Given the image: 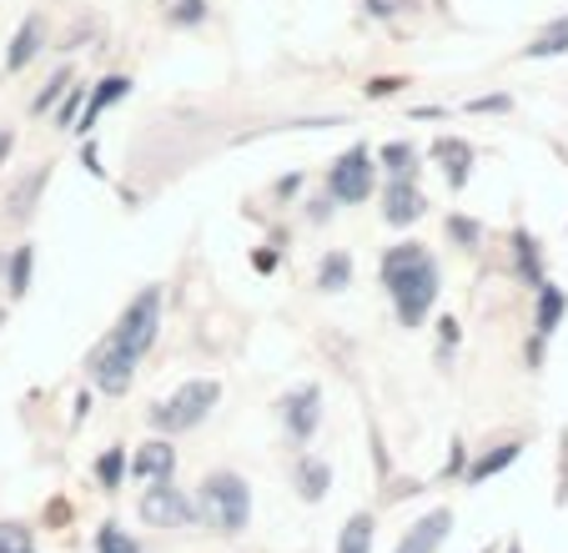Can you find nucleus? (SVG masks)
<instances>
[{
    "instance_id": "6",
    "label": "nucleus",
    "mask_w": 568,
    "mask_h": 553,
    "mask_svg": "<svg viewBox=\"0 0 568 553\" xmlns=\"http://www.w3.org/2000/svg\"><path fill=\"white\" fill-rule=\"evenodd\" d=\"M136 352H126L116 338H101L97 348L87 352V378H91V388L97 393H106V398H126V388L136 383Z\"/></svg>"
},
{
    "instance_id": "34",
    "label": "nucleus",
    "mask_w": 568,
    "mask_h": 553,
    "mask_svg": "<svg viewBox=\"0 0 568 553\" xmlns=\"http://www.w3.org/2000/svg\"><path fill=\"white\" fill-rule=\"evenodd\" d=\"M397 86H408V81H397V76H373V81H367V97H393Z\"/></svg>"
},
{
    "instance_id": "37",
    "label": "nucleus",
    "mask_w": 568,
    "mask_h": 553,
    "mask_svg": "<svg viewBox=\"0 0 568 553\" xmlns=\"http://www.w3.org/2000/svg\"><path fill=\"white\" fill-rule=\"evenodd\" d=\"M363 6H367L373 16H393V0H363Z\"/></svg>"
},
{
    "instance_id": "35",
    "label": "nucleus",
    "mask_w": 568,
    "mask_h": 553,
    "mask_svg": "<svg viewBox=\"0 0 568 553\" xmlns=\"http://www.w3.org/2000/svg\"><path fill=\"white\" fill-rule=\"evenodd\" d=\"M297 187H302V177L292 171V177H282V181H277V197H297Z\"/></svg>"
},
{
    "instance_id": "32",
    "label": "nucleus",
    "mask_w": 568,
    "mask_h": 553,
    "mask_svg": "<svg viewBox=\"0 0 568 553\" xmlns=\"http://www.w3.org/2000/svg\"><path fill=\"white\" fill-rule=\"evenodd\" d=\"M438 338H443V352H438V358L448 362L453 348H458V338H463V332H458V318H443V322H438Z\"/></svg>"
},
{
    "instance_id": "25",
    "label": "nucleus",
    "mask_w": 568,
    "mask_h": 553,
    "mask_svg": "<svg viewBox=\"0 0 568 553\" xmlns=\"http://www.w3.org/2000/svg\"><path fill=\"white\" fill-rule=\"evenodd\" d=\"M514 252H518V276H524L528 288L544 282V262H538V242L528 232H514Z\"/></svg>"
},
{
    "instance_id": "2",
    "label": "nucleus",
    "mask_w": 568,
    "mask_h": 553,
    "mask_svg": "<svg viewBox=\"0 0 568 553\" xmlns=\"http://www.w3.org/2000/svg\"><path fill=\"white\" fill-rule=\"evenodd\" d=\"M196 519H206V529L222 533V539H236V533L252 523V489L242 473L216 469L202 479L196 489Z\"/></svg>"
},
{
    "instance_id": "16",
    "label": "nucleus",
    "mask_w": 568,
    "mask_h": 553,
    "mask_svg": "<svg viewBox=\"0 0 568 553\" xmlns=\"http://www.w3.org/2000/svg\"><path fill=\"white\" fill-rule=\"evenodd\" d=\"M564 312H568V292L554 288V282L544 276V282L534 288V332L538 338H554L558 322H564Z\"/></svg>"
},
{
    "instance_id": "38",
    "label": "nucleus",
    "mask_w": 568,
    "mask_h": 553,
    "mask_svg": "<svg viewBox=\"0 0 568 553\" xmlns=\"http://www.w3.org/2000/svg\"><path fill=\"white\" fill-rule=\"evenodd\" d=\"M252 262H257V272H272V267H277V257H272V252H257Z\"/></svg>"
},
{
    "instance_id": "19",
    "label": "nucleus",
    "mask_w": 568,
    "mask_h": 553,
    "mask_svg": "<svg viewBox=\"0 0 568 553\" xmlns=\"http://www.w3.org/2000/svg\"><path fill=\"white\" fill-rule=\"evenodd\" d=\"M0 272H6V292H11V298H26V292H31V272H36V247L21 242L11 257H6Z\"/></svg>"
},
{
    "instance_id": "36",
    "label": "nucleus",
    "mask_w": 568,
    "mask_h": 553,
    "mask_svg": "<svg viewBox=\"0 0 568 553\" xmlns=\"http://www.w3.org/2000/svg\"><path fill=\"white\" fill-rule=\"evenodd\" d=\"M312 222H322V217H333V197H322V202H312Z\"/></svg>"
},
{
    "instance_id": "12",
    "label": "nucleus",
    "mask_w": 568,
    "mask_h": 553,
    "mask_svg": "<svg viewBox=\"0 0 568 553\" xmlns=\"http://www.w3.org/2000/svg\"><path fill=\"white\" fill-rule=\"evenodd\" d=\"M126 97H131V76H101V81L91 86V101L81 107V117H75L71 131H91L111 107H116V101H126Z\"/></svg>"
},
{
    "instance_id": "3",
    "label": "nucleus",
    "mask_w": 568,
    "mask_h": 553,
    "mask_svg": "<svg viewBox=\"0 0 568 553\" xmlns=\"http://www.w3.org/2000/svg\"><path fill=\"white\" fill-rule=\"evenodd\" d=\"M222 403V383L216 378H186L182 388H176L166 403H156L151 408V428L156 433H166V438H176V433H192V428H202L206 418H212V408Z\"/></svg>"
},
{
    "instance_id": "8",
    "label": "nucleus",
    "mask_w": 568,
    "mask_h": 553,
    "mask_svg": "<svg viewBox=\"0 0 568 553\" xmlns=\"http://www.w3.org/2000/svg\"><path fill=\"white\" fill-rule=\"evenodd\" d=\"M277 413H282V428H287L292 443H307V438L322 428V388L302 383V388H292V393H282Z\"/></svg>"
},
{
    "instance_id": "9",
    "label": "nucleus",
    "mask_w": 568,
    "mask_h": 553,
    "mask_svg": "<svg viewBox=\"0 0 568 553\" xmlns=\"http://www.w3.org/2000/svg\"><path fill=\"white\" fill-rule=\"evenodd\" d=\"M428 212V197H423L418 177H387L383 187V222L387 227H413Z\"/></svg>"
},
{
    "instance_id": "33",
    "label": "nucleus",
    "mask_w": 568,
    "mask_h": 553,
    "mask_svg": "<svg viewBox=\"0 0 568 553\" xmlns=\"http://www.w3.org/2000/svg\"><path fill=\"white\" fill-rule=\"evenodd\" d=\"M508 107H514V101H508V97H473V101H468V111H473V117H488V111H494V117H498V111H508Z\"/></svg>"
},
{
    "instance_id": "31",
    "label": "nucleus",
    "mask_w": 568,
    "mask_h": 553,
    "mask_svg": "<svg viewBox=\"0 0 568 553\" xmlns=\"http://www.w3.org/2000/svg\"><path fill=\"white\" fill-rule=\"evenodd\" d=\"M0 553H36L26 523H0Z\"/></svg>"
},
{
    "instance_id": "29",
    "label": "nucleus",
    "mask_w": 568,
    "mask_h": 553,
    "mask_svg": "<svg viewBox=\"0 0 568 553\" xmlns=\"http://www.w3.org/2000/svg\"><path fill=\"white\" fill-rule=\"evenodd\" d=\"M166 21L182 26V31H192V26L206 21V0H176V6H166Z\"/></svg>"
},
{
    "instance_id": "28",
    "label": "nucleus",
    "mask_w": 568,
    "mask_h": 553,
    "mask_svg": "<svg viewBox=\"0 0 568 553\" xmlns=\"http://www.w3.org/2000/svg\"><path fill=\"white\" fill-rule=\"evenodd\" d=\"M81 101H87V86H65V97L55 101V127L61 131H71L75 127V117H81Z\"/></svg>"
},
{
    "instance_id": "7",
    "label": "nucleus",
    "mask_w": 568,
    "mask_h": 553,
    "mask_svg": "<svg viewBox=\"0 0 568 553\" xmlns=\"http://www.w3.org/2000/svg\"><path fill=\"white\" fill-rule=\"evenodd\" d=\"M141 523H151V529H192L196 523V499L176 489L172 479L146 483V493H141Z\"/></svg>"
},
{
    "instance_id": "24",
    "label": "nucleus",
    "mask_w": 568,
    "mask_h": 553,
    "mask_svg": "<svg viewBox=\"0 0 568 553\" xmlns=\"http://www.w3.org/2000/svg\"><path fill=\"white\" fill-rule=\"evenodd\" d=\"M71 81H75V71H71V66H55V76L41 86V91H36V101H31V117H45V111H55V101L65 97V86H71Z\"/></svg>"
},
{
    "instance_id": "30",
    "label": "nucleus",
    "mask_w": 568,
    "mask_h": 553,
    "mask_svg": "<svg viewBox=\"0 0 568 553\" xmlns=\"http://www.w3.org/2000/svg\"><path fill=\"white\" fill-rule=\"evenodd\" d=\"M448 242L453 247H478L483 242V222H473V217H448Z\"/></svg>"
},
{
    "instance_id": "41",
    "label": "nucleus",
    "mask_w": 568,
    "mask_h": 553,
    "mask_svg": "<svg viewBox=\"0 0 568 553\" xmlns=\"http://www.w3.org/2000/svg\"><path fill=\"white\" fill-rule=\"evenodd\" d=\"M11 157V137H0V161Z\"/></svg>"
},
{
    "instance_id": "18",
    "label": "nucleus",
    "mask_w": 568,
    "mask_h": 553,
    "mask_svg": "<svg viewBox=\"0 0 568 553\" xmlns=\"http://www.w3.org/2000/svg\"><path fill=\"white\" fill-rule=\"evenodd\" d=\"M518 453H524V443H518V438H508V443H498V448H483L468 469H463V479H468V483L494 479V473H504L508 463H518Z\"/></svg>"
},
{
    "instance_id": "21",
    "label": "nucleus",
    "mask_w": 568,
    "mask_h": 553,
    "mask_svg": "<svg viewBox=\"0 0 568 553\" xmlns=\"http://www.w3.org/2000/svg\"><path fill=\"white\" fill-rule=\"evenodd\" d=\"M317 288L322 292H347L353 288V257L347 252H327L317 262Z\"/></svg>"
},
{
    "instance_id": "1",
    "label": "nucleus",
    "mask_w": 568,
    "mask_h": 553,
    "mask_svg": "<svg viewBox=\"0 0 568 553\" xmlns=\"http://www.w3.org/2000/svg\"><path fill=\"white\" fill-rule=\"evenodd\" d=\"M383 276L387 298H393V312H397V328L418 332L428 322L433 302H438V288H443V272H438V257L428 252L423 242H397L383 252Z\"/></svg>"
},
{
    "instance_id": "20",
    "label": "nucleus",
    "mask_w": 568,
    "mask_h": 553,
    "mask_svg": "<svg viewBox=\"0 0 568 553\" xmlns=\"http://www.w3.org/2000/svg\"><path fill=\"white\" fill-rule=\"evenodd\" d=\"M373 539H377V519L373 513H353V519L343 523L337 553H373Z\"/></svg>"
},
{
    "instance_id": "4",
    "label": "nucleus",
    "mask_w": 568,
    "mask_h": 553,
    "mask_svg": "<svg viewBox=\"0 0 568 553\" xmlns=\"http://www.w3.org/2000/svg\"><path fill=\"white\" fill-rule=\"evenodd\" d=\"M161 312H166V292L151 282V288H141L136 298L121 308V318H116V328H111V338H116L126 352L146 358V352L156 348V338H161Z\"/></svg>"
},
{
    "instance_id": "5",
    "label": "nucleus",
    "mask_w": 568,
    "mask_h": 553,
    "mask_svg": "<svg viewBox=\"0 0 568 553\" xmlns=\"http://www.w3.org/2000/svg\"><path fill=\"white\" fill-rule=\"evenodd\" d=\"M377 192V157L367 147H347L343 157L327 167V197L337 207H357Z\"/></svg>"
},
{
    "instance_id": "40",
    "label": "nucleus",
    "mask_w": 568,
    "mask_h": 553,
    "mask_svg": "<svg viewBox=\"0 0 568 553\" xmlns=\"http://www.w3.org/2000/svg\"><path fill=\"white\" fill-rule=\"evenodd\" d=\"M413 117H418V121H438V117H443V107H418Z\"/></svg>"
},
{
    "instance_id": "17",
    "label": "nucleus",
    "mask_w": 568,
    "mask_h": 553,
    "mask_svg": "<svg viewBox=\"0 0 568 553\" xmlns=\"http://www.w3.org/2000/svg\"><path fill=\"white\" fill-rule=\"evenodd\" d=\"M45 181H51V167H36L31 177H21L11 187V197H6V217L11 222H31V212H36V197L45 192Z\"/></svg>"
},
{
    "instance_id": "22",
    "label": "nucleus",
    "mask_w": 568,
    "mask_h": 553,
    "mask_svg": "<svg viewBox=\"0 0 568 553\" xmlns=\"http://www.w3.org/2000/svg\"><path fill=\"white\" fill-rule=\"evenodd\" d=\"M377 171H387V177H418V151L408 141H387L377 151Z\"/></svg>"
},
{
    "instance_id": "39",
    "label": "nucleus",
    "mask_w": 568,
    "mask_h": 553,
    "mask_svg": "<svg viewBox=\"0 0 568 553\" xmlns=\"http://www.w3.org/2000/svg\"><path fill=\"white\" fill-rule=\"evenodd\" d=\"M448 473H463V443H453V458H448Z\"/></svg>"
},
{
    "instance_id": "10",
    "label": "nucleus",
    "mask_w": 568,
    "mask_h": 553,
    "mask_svg": "<svg viewBox=\"0 0 568 553\" xmlns=\"http://www.w3.org/2000/svg\"><path fill=\"white\" fill-rule=\"evenodd\" d=\"M131 479L136 483H166L176 479V448L172 438H146V443L136 448V458H131Z\"/></svg>"
},
{
    "instance_id": "43",
    "label": "nucleus",
    "mask_w": 568,
    "mask_h": 553,
    "mask_svg": "<svg viewBox=\"0 0 568 553\" xmlns=\"http://www.w3.org/2000/svg\"><path fill=\"white\" fill-rule=\"evenodd\" d=\"M0 267H6V257H0Z\"/></svg>"
},
{
    "instance_id": "11",
    "label": "nucleus",
    "mask_w": 568,
    "mask_h": 553,
    "mask_svg": "<svg viewBox=\"0 0 568 553\" xmlns=\"http://www.w3.org/2000/svg\"><path fill=\"white\" fill-rule=\"evenodd\" d=\"M448 533H453V509H433L397 539L393 553H438L443 543H448Z\"/></svg>"
},
{
    "instance_id": "14",
    "label": "nucleus",
    "mask_w": 568,
    "mask_h": 553,
    "mask_svg": "<svg viewBox=\"0 0 568 553\" xmlns=\"http://www.w3.org/2000/svg\"><path fill=\"white\" fill-rule=\"evenodd\" d=\"M292 483H297L302 503H322L327 499V489H333V469H327V458L297 453V463H292Z\"/></svg>"
},
{
    "instance_id": "26",
    "label": "nucleus",
    "mask_w": 568,
    "mask_h": 553,
    "mask_svg": "<svg viewBox=\"0 0 568 553\" xmlns=\"http://www.w3.org/2000/svg\"><path fill=\"white\" fill-rule=\"evenodd\" d=\"M121 473H126V448H106V453L97 458V483L106 493L121 489Z\"/></svg>"
},
{
    "instance_id": "13",
    "label": "nucleus",
    "mask_w": 568,
    "mask_h": 553,
    "mask_svg": "<svg viewBox=\"0 0 568 553\" xmlns=\"http://www.w3.org/2000/svg\"><path fill=\"white\" fill-rule=\"evenodd\" d=\"M41 51H45V16H26L11 36V51H6V76H21Z\"/></svg>"
},
{
    "instance_id": "23",
    "label": "nucleus",
    "mask_w": 568,
    "mask_h": 553,
    "mask_svg": "<svg viewBox=\"0 0 568 553\" xmlns=\"http://www.w3.org/2000/svg\"><path fill=\"white\" fill-rule=\"evenodd\" d=\"M528 56H534V61H544V56H568V16L544 26V31L534 36V46H528Z\"/></svg>"
},
{
    "instance_id": "15",
    "label": "nucleus",
    "mask_w": 568,
    "mask_h": 553,
    "mask_svg": "<svg viewBox=\"0 0 568 553\" xmlns=\"http://www.w3.org/2000/svg\"><path fill=\"white\" fill-rule=\"evenodd\" d=\"M433 161L443 167V177H448L453 192H463L468 187V171H473V147L463 137H438L433 141Z\"/></svg>"
},
{
    "instance_id": "27",
    "label": "nucleus",
    "mask_w": 568,
    "mask_h": 553,
    "mask_svg": "<svg viewBox=\"0 0 568 553\" xmlns=\"http://www.w3.org/2000/svg\"><path fill=\"white\" fill-rule=\"evenodd\" d=\"M97 553H141V543L131 539L121 523H101L97 529Z\"/></svg>"
},
{
    "instance_id": "42",
    "label": "nucleus",
    "mask_w": 568,
    "mask_h": 553,
    "mask_svg": "<svg viewBox=\"0 0 568 553\" xmlns=\"http://www.w3.org/2000/svg\"><path fill=\"white\" fill-rule=\"evenodd\" d=\"M0 328H6V308H0Z\"/></svg>"
}]
</instances>
